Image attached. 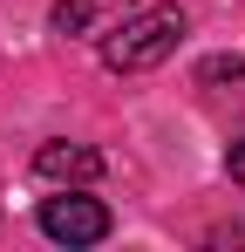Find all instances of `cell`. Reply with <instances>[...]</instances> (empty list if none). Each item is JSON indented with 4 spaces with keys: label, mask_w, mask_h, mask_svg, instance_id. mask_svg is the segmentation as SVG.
I'll use <instances>...</instances> for the list:
<instances>
[{
    "label": "cell",
    "mask_w": 245,
    "mask_h": 252,
    "mask_svg": "<svg viewBox=\"0 0 245 252\" xmlns=\"http://www.w3.org/2000/svg\"><path fill=\"white\" fill-rule=\"evenodd\" d=\"M225 170H232V184H245V143H232V157H225Z\"/></svg>",
    "instance_id": "cell-6"
},
{
    "label": "cell",
    "mask_w": 245,
    "mask_h": 252,
    "mask_svg": "<svg viewBox=\"0 0 245 252\" xmlns=\"http://www.w3.org/2000/svg\"><path fill=\"white\" fill-rule=\"evenodd\" d=\"M245 75V62L239 55H218V62H204V82H239Z\"/></svg>",
    "instance_id": "cell-5"
},
{
    "label": "cell",
    "mask_w": 245,
    "mask_h": 252,
    "mask_svg": "<svg viewBox=\"0 0 245 252\" xmlns=\"http://www.w3.org/2000/svg\"><path fill=\"white\" fill-rule=\"evenodd\" d=\"M184 41V14L177 7H143V14H129L116 34L102 41V68H116V75H136V68H157L170 62Z\"/></svg>",
    "instance_id": "cell-1"
},
{
    "label": "cell",
    "mask_w": 245,
    "mask_h": 252,
    "mask_svg": "<svg viewBox=\"0 0 245 252\" xmlns=\"http://www.w3.org/2000/svg\"><path fill=\"white\" fill-rule=\"evenodd\" d=\"M34 177H48V184H95L102 177V150H89V143H41Z\"/></svg>",
    "instance_id": "cell-3"
},
{
    "label": "cell",
    "mask_w": 245,
    "mask_h": 252,
    "mask_svg": "<svg viewBox=\"0 0 245 252\" xmlns=\"http://www.w3.org/2000/svg\"><path fill=\"white\" fill-rule=\"evenodd\" d=\"M41 232L55 246H95V239H109V205H95V198H41Z\"/></svg>",
    "instance_id": "cell-2"
},
{
    "label": "cell",
    "mask_w": 245,
    "mask_h": 252,
    "mask_svg": "<svg viewBox=\"0 0 245 252\" xmlns=\"http://www.w3.org/2000/svg\"><path fill=\"white\" fill-rule=\"evenodd\" d=\"M95 21V0H55V34H82Z\"/></svg>",
    "instance_id": "cell-4"
}]
</instances>
